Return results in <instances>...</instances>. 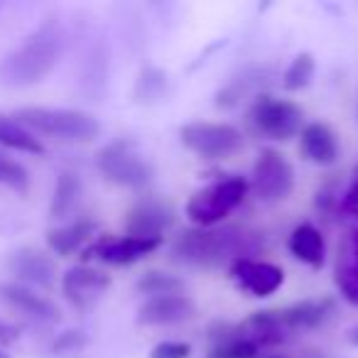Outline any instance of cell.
I'll use <instances>...</instances> for the list:
<instances>
[{"instance_id": "6da1fadb", "label": "cell", "mask_w": 358, "mask_h": 358, "mask_svg": "<svg viewBox=\"0 0 358 358\" xmlns=\"http://www.w3.org/2000/svg\"><path fill=\"white\" fill-rule=\"evenodd\" d=\"M263 248L258 231L245 226H224V229H187L172 241V260L199 270L229 268L238 258H253Z\"/></svg>"}, {"instance_id": "7a4b0ae2", "label": "cell", "mask_w": 358, "mask_h": 358, "mask_svg": "<svg viewBox=\"0 0 358 358\" xmlns=\"http://www.w3.org/2000/svg\"><path fill=\"white\" fill-rule=\"evenodd\" d=\"M64 45V30L59 22H42L0 62V84L8 89H30L42 84L57 69Z\"/></svg>"}, {"instance_id": "3957f363", "label": "cell", "mask_w": 358, "mask_h": 358, "mask_svg": "<svg viewBox=\"0 0 358 358\" xmlns=\"http://www.w3.org/2000/svg\"><path fill=\"white\" fill-rule=\"evenodd\" d=\"M30 133L47 135L62 143H91L101 135V123L91 113L76 108H50V106H25L13 113Z\"/></svg>"}, {"instance_id": "277c9868", "label": "cell", "mask_w": 358, "mask_h": 358, "mask_svg": "<svg viewBox=\"0 0 358 358\" xmlns=\"http://www.w3.org/2000/svg\"><path fill=\"white\" fill-rule=\"evenodd\" d=\"M96 169L110 185L125 189H145L152 182L155 167L133 140H113L96 152Z\"/></svg>"}, {"instance_id": "5b68a950", "label": "cell", "mask_w": 358, "mask_h": 358, "mask_svg": "<svg viewBox=\"0 0 358 358\" xmlns=\"http://www.w3.org/2000/svg\"><path fill=\"white\" fill-rule=\"evenodd\" d=\"M248 196V179L231 174L199 189L187 201V219L196 229H216Z\"/></svg>"}, {"instance_id": "8992f818", "label": "cell", "mask_w": 358, "mask_h": 358, "mask_svg": "<svg viewBox=\"0 0 358 358\" xmlns=\"http://www.w3.org/2000/svg\"><path fill=\"white\" fill-rule=\"evenodd\" d=\"M248 123L258 135L270 140H289L302 133L304 110L294 101L278 99L273 94H258L250 103Z\"/></svg>"}, {"instance_id": "52a82bcc", "label": "cell", "mask_w": 358, "mask_h": 358, "mask_svg": "<svg viewBox=\"0 0 358 358\" xmlns=\"http://www.w3.org/2000/svg\"><path fill=\"white\" fill-rule=\"evenodd\" d=\"M179 140L201 159H226L243 150V133L231 123L192 120L179 128Z\"/></svg>"}, {"instance_id": "ba28073f", "label": "cell", "mask_w": 358, "mask_h": 358, "mask_svg": "<svg viewBox=\"0 0 358 358\" xmlns=\"http://www.w3.org/2000/svg\"><path fill=\"white\" fill-rule=\"evenodd\" d=\"M294 189V167L278 150H263L253 162L248 179V192H253L265 204L285 201Z\"/></svg>"}, {"instance_id": "9c48e42d", "label": "cell", "mask_w": 358, "mask_h": 358, "mask_svg": "<svg viewBox=\"0 0 358 358\" xmlns=\"http://www.w3.org/2000/svg\"><path fill=\"white\" fill-rule=\"evenodd\" d=\"M174 206L159 196H143L125 216V236L140 241H162L174 226Z\"/></svg>"}, {"instance_id": "30bf717a", "label": "cell", "mask_w": 358, "mask_h": 358, "mask_svg": "<svg viewBox=\"0 0 358 358\" xmlns=\"http://www.w3.org/2000/svg\"><path fill=\"white\" fill-rule=\"evenodd\" d=\"M159 245H162V241H140L130 238V236H99V238H94L81 250L84 253L81 258L101 260L106 265L125 268V265H135L138 260L148 258Z\"/></svg>"}, {"instance_id": "8fae6325", "label": "cell", "mask_w": 358, "mask_h": 358, "mask_svg": "<svg viewBox=\"0 0 358 358\" xmlns=\"http://www.w3.org/2000/svg\"><path fill=\"white\" fill-rule=\"evenodd\" d=\"M229 275L241 289L250 292L253 297H270L285 282V270L268 260L238 258L229 265Z\"/></svg>"}, {"instance_id": "7c38bea8", "label": "cell", "mask_w": 358, "mask_h": 358, "mask_svg": "<svg viewBox=\"0 0 358 358\" xmlns=\"http://www.w3.org/2000/svg\"><path fill=\"white\" fill-rule=\"evenodd\" d=\"M108 287V275L103 270L91 268V265H76V268L66 270L64 278H62V292H64L66 302L79 312H89Z\"/></svg>"}, {"instance_id": "4fadbf2b", "label": "cell", "mask_w": 358, "mask_h": 358, "mask_svg": "<svg viewBox=\"0 0 358 358\" xmlns=\"http://www.w3.org/2000/svg\"><path fill=\"white\" fill-rule=\"evenodd\" d=\"M8 273L15 278L17 285L25 287L50 289L57 282V263L37 248H20L8 258Z\"/></svg>"}, {"instance_id": "5bb4252c", "label": "cell", "mask_w": 358, "mask_h": 358, "mask_svg": "<svg viewBox=\"0 0 358 358\" xmlns=\"http://www.w3.org/2000/svg\"><path fill=\"white\" fill-rule=\"evenodd\" d=\"M196 314V304L189 294H162L150 297L138 307V322L145 327H172V324L189 322Z\"/></svg>"}, {"instance_id": "9a60e30c", "label": "cell", "mask_w": 358, "mask_h": 358, "mask_svg": "<svg viewBox=\"0 0 358 358\" xmlns=\"http://www.w3.org/2000/svg\"><path fill=\"white\" fill-rule=\"evenodd\" d=\"M0 302L10 309H17L25 317L35 319L40 324H57L62 319V312L52 299L40 294L37 289L25 287L17 282H0Z\"/></svg>"}, {"instance_id": "2e32d148", "label": "cell", "mask_w": 358, "mask_h": 358, "mask_svg": "<svg viewBox=\"0 0 358 358\" xmlns=\"http://www.w3.org/2000/svg\"><path fill=\"white\" fill-rule=\"evenodd\" d=\"M280 322L292 336L294 331H309V329H319L336 314V299L334 297H312L294 302L285 309H278Z\"/></svg>"}, {"instance_id": "e0dca14e", "label": "cell", "mask_w": 358, "mask_h": 358, "mask_svg": "<svg viewBox=\"0 0 358 358\" xmlns=\"http://www.w3.org/2000/svg\"><path fill=\"white\" fill-rule=\"evenodd\" d=\"M334 282L338 287V294L348 304L358 307V216H353V224L348 226L343 243L338 245V260Z\"/></svg>"}, {"instance_id": "ac0fdd59", "label": "cell", "mask_w": 358, "mask_h": 358, "mask_svg": "<svg viewBox=\"0 0 358 358\" xmlns=\"http://www.w3.org/2000/svg\"><path fill=\"white\" fill-rule=\"evenodd\" d=\"M96 231H99V224L94 219H74L71 224L52 229L47 234V245H50L52 253L66 258V255L84 250L96 238Z\"/></svg>"}, {"instance_id": "d6986e66", "label": "cell", "mask_w": 358, "mask_h": 358, "mask_svg": "<svg viewBox=\"0 0 358 358\" xmlns=\"http://www.w3.org/2000/svg\"><path fill=\"white\" fill-rule=\"evenodd\" d=\"M299 150L314 164H334L338 157L336 133L327 123H307L299 133Z\"/></svg>"}, {"instance_id": "ffe728a7", "label": "cell", "mask_w": 358, "mask_h": 358, "mask_svg": "<svg viewBox=\"0 0 358 358\" xmlns=\"http://www.w3.org/2000/svg\"><path fill=\"white\" fill-rule=\"evenodd\" d=\"M287 248L299 263L309 265V268L319 270L327 258V241H324L322 231L314 224H299L297 229L289 234Z\"/></svg>"}, {"instance_id": "44dd1931", "label": "cell", "mask_w": 358, "mask_h": 358, "mask_svg": "<svg viewBox=\"0 0 358 358\" xmlns=\"http://www.w3.org/2000/svg\"><path fill=\"white\" fill-rule=\"evenodd\" d=\"M81 199V179L76 172H62L55 182L50 201V216L55 221H64L74 214L76 204Z\"/></svg>"}, {"instance_id": "7402d4cb", "label": "cell", "mask_w": 358, "mask_h": 358, "mask_svg": "<svg viewBox=\"0 0 358 358\" xmlns=\"http://www.w3.org/2000/svg\"><path fill=\"white\" fill-rule=\"evenodd\" d=\"M0 148L25 155H45L42 140L35 133H30L20 120H15L13 115L6 113H0Z\"/></svg>"}, {"instance_id": "603a6c76", "label": "cell", "mask_w": 358, "mask_h": 358, "mask_svg": "<svg viewBox=\"0 0 358 358\" xmlns=\"http://www.w3.org/2000/svg\"><path fill=\"white\" fill-rule=\"evenodd\" d=\"M135 289L145 297H162V294H179L185 292V280H179L177 275L159 273V270H150V273L140 275Z\"/></svg>"}, {"instance_id": "cb8c5ba5", "label": "cell", "mask_w": 358, "mask_h": 358, "mask_svg": "<svg viewBox=\"0 0 358 358\" xmlns=\"http://www.w3.org/2000/svg\"><path fill=\"white\" fill-rule=\"evenodd\" d=\"M314 71H317V62H314V57L309 55V52H299V55L289 62V66L285 69V74H282L285 91L307 89V86L312 84V79H314Z\"/></svg>"}, {"instance_id": "d4e9b609", "label": "cell", "mask_w": 358, "mask_h": 358, "mask_svg": "<svg viewBox=\"0 0 358 358\" xmlns=\"http://www.w3.org/2000/svg\"><path fill=\"white\" fill-rule=\"evenodd\" d=\"M167 89V76L159 69H143L135 81V101L138 103H155L162 99Z\"/></svg>"}, {"instance_id": "484cf974", "label": "cell", "mask_w": 358, "mask_h": 358, "mask_svg": "<svg viewBox=\"0 0 358 358\" xmlns=\"http://www.w3.org/2000/svg\"><path fill=\"white\" fill-rule=\"evenodd\" d=\"M0 187L13 189L17 194H25L30 189V172L22 162L8 157L6 152H0Z\"/></svg>"}, {"instance_id": "4316f807", "label": "cell", "mask_w": 358, "mask_h": 358, "mask_svg": "<svg viewBox=\"0 0 358 358\" xmlns=\"http://www.w3.org/2000/svg\"><path fill=\"white\" fill-rule=\"evenodd\" d=\"M86 346V334L79 331V329H69V331L59 334L52 343V353L55 356H62V353H71V351H79V348Z\"/></svg>"}, {"instance_id": "83f0119b", "label": "cell", "mask_w": 358, "mask_h": 358, "mask_svg": "<svg viewBox=\"0 0 358 358\" xmlns=\"http://www.w3.org/2000/svg\"><path fill=\"white\" fill-rule=\"evenodd\" d=\"M189 356H192V343L187 341H159L150 351V358H189Z\"/></svg>"}, {"instance_id": "f1b7e54d", "label": "cell", "mask_w": 358, "mask_h": 358, "mask_svg": "<svg viewBox=\"0 0 358 358\" xmlns=\"http://www.w3.org/2000/svg\"><path fill=\"white\" fill-rule=\"evenodd\" d=\"M338 211L346 216H358V164L353 167V174H351V185L348 189L341 194V201H338Z\"/></svg>"}, {"instance_id": "f546056e", "label": "cell", "mask_w": 358, "mask_h": 358, "mask_svg": "<svg viewBox=\"0 0 358 358\" xmlns=\"http://www.w3.org/2000/svg\"><path fill=\"white\" fill-rule=\"evenodd\" d=\"M338 201H341V196H338L336 185H334V182H327V185L319 187V192H317V209L319 211L329 214V211L338 209Z\"/></svg>"}, {"instance_id": "4dcf8cb0", "label": "cell", "mask_w": 358, "mask_h": 358, "mask_svg": "<svg viewBox=\"0 0 358 358\" xmlns=\"http://www.w3.org/2000/svg\"><path fill=\"white\" fill-rule=\"evenodd\" d=\"M17 338H20V329L6 319H0V346H10Z\"/></svg>"}, {"instance_id": "1f68e13d", "label": "cell", "mask_w": 358, "mask_h": 358, "mask_svg": "<svg viewBox=\"0 0 358 358\" xmlns=\"http://www.w3.org/2000/svg\"><path fill=\"white\" fill-rule=\"evenodd\" d=\"M255 358H324L322 353H299V356H289V353H270V351H265V353H260V356H255Z\"/></svg>"}, {"instance_id": "d6a6232c", "label": "cell", "mask_w": 358, "mask_h": 358, "mask_svg": "<svg viewBox=\"0 0 358 358\" xmlns=\"http://www.w3.org/2000/svg\"><path fill=\"white\" fill-rule=\"evenodd\" d=\"M346 338H348V343H351V346H356V348H358V324H356V327L348 329Z\"/></svg>"}, {"instance_id": "836d02e7", "label": "cell", "mask_w": 358, "mask_h": 358, "mask_svg": "<svg viewBox=\"0 0 358 358\" xmlns=\"http://www.w3.org/2000/svg\"><path fill=\"white\" fill-rule=\"evenodd\" d=\"M0 358H10V356H8V353L3 351V348H0Z\"/></svg>"}]
</instances>
